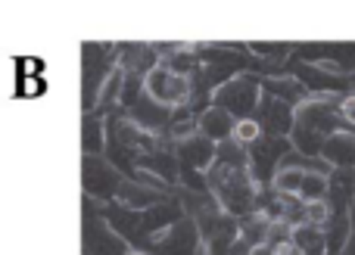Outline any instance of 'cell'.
I'll return each mask as SVG.
<instances>
[{
	"label": "cell",
	"mask_w": 355,
	"mask_h": 255,
	"mask_svg": "<svg viewBox=\"0 0 355 255\" xmlns=\"http://www.w3.org/2000/svg\"><path fill=\"white\" fill-rule=\"evenodd\" d=\"M340 100L343 97H318V100H309L300 109V116L293 118V140L302 152L321 156L327 137L343 131L340 125H346V122L340 116Z\"/></svg>",
	"instance_id": "6da1fadb"
},
{
	"label": "cell",
	"mask_w": 355,
	"mask_h": 255,
	"mask_svg": "<svg viewBox=\"0 0 355 255\" xmlns=\"http://www.w3.org/2000/svg\"><path fill=\"white\" fill-rule=\"evenodd\" d=\"M321 159L331 165L334 171H355V134L349 131H337L327 137Z\"/></svg>",
	"instance_id": "7a4b0ae2"
},
{
	"label": "cell",
	"mask_w": 355,
	"mask_h": 255,
	"mask_svg": "<svg viewBox=\"0 0 355 255\" xmlns=\"http://www.w3.org/2000/svg\"><path fill=\"white\" fill-rule=\"evenodd\" d=\"M293 246L302 255H327V240H324V227H315L302 221L300 227H293Z\"/></svg>",
	"instance_id": "3957f363"
},
{
	"label": "cell",
	"mask_w": 355,
	"mask_h": 255,
	"mask_svg": "<svg viewBox=\"0 0 355 255\" xmlns=\"http://www.w3.org/2000/svg\"><path fill=\"white\" fill-rule=\"evenodd\" d=\"M327 190H331V177H327L324 171H306L302 187H300V200L302 202H318V200L327 196Z\"/></svg>",
	"instance_id": "277c9868"
},
{
	"label": "cell",
	"mask_w": 355,
	"mask_h": 255,
	"mask_svg": "<svg viewBox=\"0 0 355 255\" xmlns=\"http://www.w3.org/2000/svg\"><path fill=\"white\" fill-rule=\"evenodd\" d=\"M259 134H262V125H259L256 118H240V122H234L231 137L237 140V143H256Z\"/></svg>",
	"instance_id": "5b68a950"
},
{
	"label": "cell",
	"mask_w": 355,
	"mask_h": 255,
	"mask_svg": "<svg viewBox=\"0 0 355 255\" xmlns=\"http://www.w3.org/2000/svg\"><path fill=\"white\" fill-rule=\"evenodd\" d=\"M302 177H306V171H302V168H287V171H281V175H277V190H281V193H290V196H300Z\"/></svg>",
	"instance_id": "8992f818"
},
{
	"label": "cell",
	"mask_w": 355,
	"mask_h": 255,
	"mask_svg": "<svg viewBox=\"0 0 355 255\" xmlns=\"http://www.w3.org/2000/svg\"><path fill=\"white\" fill-rule=\"evenodd\" d=\"M327 221H331V206H327V200H318V202H306V225L324 227Z\"/></svg>",
	"instance_id": "52a82bcc"
},
{
	"label": "cell",
	"mask_w": 355,
	"mask_h": 255,
	"mask_svg": "<svg viewBox=\"0 0 355 255\" xmlns=\"http://www.w3.org/2000/svg\"><path fill=\"white\" fill-rule=\"evenodd\" d=\"M340 116H343L346 125L355 128V94H346V97L340 100Z\"/></svg>",
	"instance_id": "ba28073f"
},
{
	"label": "cell",
	"mask_w": 355,
	"mask_h": 255,
	"mask_svg": "<svg viewBox=\"0 0 355 255\" xmlns=\"http://www.w3.org/2000/svg\"><path fill=\"white\" fill-rule=\"evenodd\" d=\"M252 255H275V246H256V249H252Z\"/></svg>",
	"instance_id": "9c48e42d"
}]
</instances>
